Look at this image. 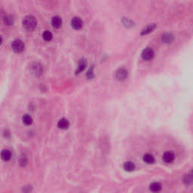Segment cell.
Instances as JSON below:
<instances>
[{
	"mask_svg": "<svg viewBox=\"0 0 193 193\" xmlns=\"http://www.w3.org/2000/svg\"><path fill=\"white\" fill-rule=\"evenodd\" d=\"M128 75V70L124 68H120L116 72V78L118 81H124L127 79Z\"/></svg>",
	"mask_w": 193,
	"mask_h": 193,
	"instance_id": "cell-5",
	"label": "cell"
},
{
	"mask_svg": "<svg viewBox=\"0 0 193 193\" xmlns=\"http://www.w3.org/2000/svg\"><path fill=\"white\" fill-rule=\"evenodd\" d=\"M174 37L171 33H165L161 36V40L165 44H169L174 41Z\"/></svg>",
	"mask_w": 193,
	"mask_h": 193,
	"instance_id": "cell-11",
	"label": "cell"
},
{
	"mask_svg": "<svg viewBox=\"0 0 193 193\" xmlns=\"http://www.w3.org/2000/svg\"><path fill=\"white\" fill-rule=\"evenodd\" d=\"M124 169L128 172H131L134 171L135 169V165L134 163H133L132 161H126L124 162V165H123Z\"/></svg>",
	"mask_w": 193,
	"mask_h": 193,
	"instance_id": "cell-14",
	"label": "cell"
},
{
	"mask_svg": "<svg viewBox=\"0 0 193 193\" xmlns=\"http://www.w3.org/2000/svg\"><path fill=\"white\" fill-rule=\"evenodd\" d=\"M143 159V161L146 164H149V165L153 164L155 162V158L152 155L149 154V153H146V154L144 155Z\"/></svg>",
	"mask_w": 193,
	"mask_h": 193,
	"instance_id": "cell-16",
	"label": "cell"
},
{
	"mask_svg": "<svg viewBox=\"0 0 193 193\" xmlns=\"http://www.w3.org/2000/svg\"><path fill=\"white\" fill-rule=\"evenodd\" d=\"M31 191V186H26L24 188V192L25 193H29Z\"/></svg>",
	"mask_w": 193,
	"mask_h": 193,
	"instance_id": "cell-23",
	"label": "cell"
},
{
	"mask_svg": "<svg viewBox=\"0 0 193 193\" xmlns=\"http://www.w3.org/2000/svg\"><path fill=\"white\" fill-rule=\"evenodd\" d=\"M155 27H156V25L155 24H149V26H147L146 28H144L143 30H142L141 35H146L149 34V33H150L151 32H152V31L155 30Z\"/></svg>",
	"mask_w": 193,
	"mask_h": 193,
	"instance_id": "cell-15",
	"label": "cell"
},
{
	"mask_svg": "<svg viewBox=\"0 0 193 193\" xmlns=\"http://www.w3.org/2000/svg\"><path fill=\"white\" fill-rule=\"evenodd\" d=\"M87 77L89 79H91L93 77H94V71H93V68L90 69L88 71V73H87Z\"/></svg>",
	"mask_w": 193,
	"mask_h": 193,
	"instance_id": "cell-21",
	"label": "cell"
},
{
	"mask_svg": "<svg viewBox=\"0 0 193 193\" xmlns=\"http://www.w3.org/2000/svg\"><path fill=\"white\" fill-rule=\"evenodd\" d=\"M11 156H12V154H11V152L9 149H3V150L1 152V159L5 161H9L10 159H11Z\"/></svg>",
	"mask_w": 193,
	"mask_h": 193,
	"instance_id": "cell-9",
	"label": "cell"
},
{
	"mask_svg": "<svg viewBox=\"0 0 193 193\" xmlns=\"http://www.w3.org/2000/svg\"><path fill=\"white\" fill-rule=\"evenodd\" d=\"M3 21H4V24L5 25H8V26H11V25H13L14 24V17L13 16L11 15H5L3 18Z\"/></svg>",
	"mask_w": 193,
	"mask_h": 193,
	"instance_id": "cell-17",
	"label": "cell"
},
{
	"mask_svg": "<svg viewBox=\"0 0 193 193\" xmlns=\"http://www.w3.org/2000/svg\"><path fill=\"white\" fill-rule=\"evenodd\" d=\"M36 18L32 15H27L23 20V26L28 31H33L37 27Z\"/></svg>",
	"mask_w": 193,
	"mask_h": 193,
	"instance_id": "cell-1",
	"label": "cell"
},
{
	"mask_svg": "<svg viewBox=\"0 0 193 193\" xmlns=\"http://www.w3.org/2000/svg\"><path fill=\"white\" fill-rule=\"evenodd\" d=\"M174 155L173 152H166L164 153L163 156H162V159L165 163H171L172 161L174 160Z\"/></svg>",
	"mask_w": 193,
	"mask_h": 193,
	"instance_id": "cell-7",
	"label": "cell"
},
{
	"mask_svg": "<svg viewBox=\"0 0 193 193\" xmlns=\"http://www.w3.org/2000/svg\"><path fill=\"white\" fill-rule=\"evenodd\" d=\"M2 41H3V39H2V36H0V45H1V44H2Z\"/></svg>",
	"mask_w": 193,
	"mask_h": 193,
	"instance_id": "cell-24",
	"label": "cell"
},
{
	"mask_svg": "<svg viewBox=\"0 0 193 193\" xmlns=\"http://www.w3.org/2000/svg\"><path fill=\"white\" fill-rule=\"evenodd\" d=\"M71 26L75 30H80L83 26V21L80 17H75L71 20Z\"/></svg>",
	"mask_w": 193,
	"mask_h": 193,
	"instance_id": "cell-6",
	"label": "cell"
},
{
	"mask_svg": "<svg viewBox=\"0 0 193 193\" xmlns=\"http://www.w3.org/2000/svg\"><path fill=\"white\" fill-rule=\"evenodd\" d=\"M11 48L15 53H21L24 51L25 45L23 41L20 39H16L11 43Z\"/></svg>",
	"mask_w": 193,
	"mask_h": 193,
	"instance_id": "cell-3",
	"label": "cell"
},
{
	"mask_svg": "<svg viewBox=\"0 0 193 193\" xmlns=\"http://www.w3.org/2000/svg\"><path fill=\"white\" fill-rule=\"evenodd\" d=\"M43 39L46 42H50L53 38V35L50 31H45L42 34Z\"/></svg>",
	"mask_w": 193,
	"mask_h": 193,
	"instance_id": "cell-19",
	"label": "cell"
},
{
	"mask_svg": "<svg viewBox=\"0 0 193 193\" xmlns=\"http://www.w3.org/2000/svg\"><path fill=\"white\" fill-rule=\"evenodd\" d=\"M22 121H23V123L24 124H26V125H30L32 123V117L30 115H28V114H26V115H24L23 116Z\"/></svg>",
	"mask_w": 193,
	"mask_h": 193,
	"instance_id": "cell-18",
	"label": "cell"
},
{
	"mask_svg": "<svg viewBox=\"0 0 193 193\" xmlns=\"http://www.w3.org/2000/svg\"><path fill=\"white\" fill-rule=\"evenodd\" d=\"M86 66H87V60L85 59H82L79 60V64H78L77 69H76V74H79L84 71V69H85Z\"/></svg>",
	"mask_w": 193,
	"mask_h": 193,
	"instance_id": "cell-12",
	"label": "cell"
},
{
	"mask_svg": "<svg viewBox=\"0 0 193 193\" xmlns=\"http://www.w3.org/2000/svg\"><path fill=\"white\" fill-rule=\"evenodd\" d=\"M52 26L55 29H59L62 26V19L59 16H54L52 19Z\"/></svg>",
	"mask_w": 193,
	"mask_h": 193,
	"instance_id": "cell-8",
	"label": "cell"
},
{
	"mask_svg": "<svg viewBox=\"0 0 193 193\" xmlns=\"http://www.w3.org/2000/svg\"><path fill=\"white\" fill-rule=\"evenodd\" d=\"M183 182L186 185H190L192 182V174H187L185 175L184 179H183Z\"/></svg>",
	"mask_w": 193,
	"mask_h": 193,
	"instance_id": "cell-20",
	"label": "cell"
},
{
	"mask_svg": "<svg viewBox=\"0 0 193 193\" xmlns=\"http://www.w3.org/2000/svg\"><path fill=\"white\" fill-rule=\"evenodd\" d=\"M142 58L145 60H150L154 58L155 52L151 48H146L142 52Z\"/></svg>",
	"mask_w": 193,
	"mask_h": 193,
	"instance_id": "cell-4",
	"label": "cell"
},
{
	"mask_svg": "<svg viewBox=\"0 0 193 193\" xmlns=\"http://www.w3.org/2000/svg\"><path fill=\"white\" fill-rule=\"evenodd\" d=\"M30 72L34 76H40L43 73V67L39 63H32L30 66Z\"/></svg>",
	"mask_w": 193,
	"mask_h": 193,
	"instance_id": "cell-2",
	"label": "cell"
},
{
	"mask_svg": "<svg viewBox=\"0 0 193 193\" xmlns=\"http://www.w3.org/2000/svg\"><path fill=\"white\" fill-rule=\"evenodd\" d=\"M161 185L159 183V182H154L151 183L150 186H149V189L150 191H152V192L158 193L161 190Z\"/></svg>",
	"mask_w": 193,
	"mask_h": 193,
	"instance_id": "cell-13",
	"label": "cell"
},
{
	"mask_svg": "<svg viewBox=\"0 0 193 193\" xmlns=\"http://www.w3.org/2000/svg\"><path fill=\"white\" fill-rule=\"evenodd\" d=\"M20 164H21L22 165H25L26 164V162H27V161H26V157L24 156H22L21 159H20Z\"/></svg>",
	"mask_w": 193,
	"mask_h": 193,
	"instance_id": "cell-22",
	"label": "cell"
},
{
	"mask_svg": "<svg viewBox=\"0 0 193 193\" xmlns=\"http://www.w3.org/2000/svg\"><path fill=\"white\" fill-rule=\"evenodd\" d=\"M58 127L59 128L62 129V130H66L69 127V121L67 120V118H61L58 122Z\"/></svg>",
	"mask_w": 193,
	"mask_h": 193,
	"instance_id": "cell-10",
	"label": "cell"
}]
</instances>
